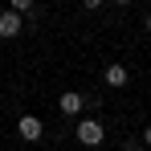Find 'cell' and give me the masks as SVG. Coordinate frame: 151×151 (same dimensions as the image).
<instances>
[{
    "instance_id": "cell-2",
    "label": "cell",
    "mask_w": 151,
    "mask_h": 151,
    "mask_svg": "<svg viewBox=\"0 0 151 151\" xmlns=\"http://www.w3.org/2000/svg\"><path fill=\"white\" fill-rule=\"evenodd\" d=\"M17 135H21L25 143H37V139L45 135V127H41V119H37V114H25V119L17 123Z\"/></svg>"
},
{
    "instance_id": "cell-4",
    "label": "cell",
    "mask_w": 151,
    "mask_h": 151,
    "mask_svg": "<svg viewBox=\"0 0 151 151\" xmlns=\"http://www.w3.org/2000/svg\"><path fill=\"white\" fill-rule=\"evenodd\" d=\"M106 86H127V82H131V70H127V65H106Z\"/></svg>"
},
{
    "instance_id": "cell-8",
    "label": "cell",
    "mask_w": 151,
    "mask_h": 151,
    "mask_svg": "<svg viewBox=\"0 0 151 151\" xmlns=\"http://www.w3.org/2000/svg\"><path fill=\"white\" fill-rule=\"evenodd\" d=\"M143 143H147V147H151V127H143Z\"/></svg>"
},
{
    "instance_id": "cell-5",
    "label": "cell",
    "mask_w": 151,
    "mask_h": 151,
    "mask_svg": "<svg viewBox=\"0 0 151 151\" xmlns=\"http://www.w3.org/2000/svg\"><path fill=\"white\" fill-rule=\"evenodd\" d=\"M86 102H90V98H82V94H61V98H57V106H61V114H78Z\"/></svg>"
},
{
    "instance_id": "cell-6",
    "label": "cell",
    "mask_w": 151,
    "mask_h": 151,
    "mask_svg": "<svg viewBox=\"0 0 151 151\" xmlns=\"http://www.w3.org/2000/svg\"><path fill=\"white\" fill-rule=\"evenodd\" d=\"M12 12L25 17V12H37V8H33V0H12Z\"/></svg>"
},
{
    "instance_id": "cell-9",
    "label": "cell",
    "mask_w": 151,
    "mask_h": 151,
    "mask_svg": "<svg viewBox=\"0 0 151 151\" xmlns=\"http://www.w3.org/2000/svg\"><path fill=\"white\" fill-rule=\"evenodd\" d=\"M143 25H147V33H151V12H147V17H143Z\"/></svg>"
},
{
    "instance_id": "cell-3",
    "label": "cell",
    "mask_w": 151,
    "mask_h": 151,
    "mask_svg": "<svg viewBox=\"0 0 151 151\" xmlns=\"http://www.w3.org/2000/svg\"><path fill=\"white\" fill-rule=\"evenodd\" d=\"M0 37L4 41H12V37H21V12H0Z\"/></svg>"
},
{
    "instance_id": "cell-7",
    "label": "cell",
    "mask_w": 151,
    "mask_h": 151,
    "mask_svg": "<svg viewBox=\"0 0 151 151\" xmlns=\"http://www.w3.org/2000/svg\"><path fill=\"white\" fill-rule=\"evenodd\" d=\"M123 151H147V143H143V139H127Z\"/></svg>"
},
{
    "instance_id": "cell-1",
    "label": "cell",
    "mask_w": 151,
    "mask_h": 151,
    "mask_svg": "<svg viewBox=\"0 0 151 151\" xmlns=\"http://www.w3.org/2000/svg\"><path fill=\"white\" fill-rule=\"evenodd\" d=\"M74 135H78V143H86V147H98L102 139H106V131H102V123H98V119H82Z\"/></svg>"
}]
</instances>
